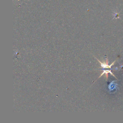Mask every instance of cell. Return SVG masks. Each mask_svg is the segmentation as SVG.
I'll return each mask as SVG.
<instances>
[{
    "instance_id": "7a4b0ae2",
    "label": "cell",
    "mask_w": 123,
    "mask_h": 123,
    "mask_svg": "<svg viewBox=\"0 0 123 123\" xmlns=\"http://www.w3.org/2000/svg\"><path fill=\"white\" fill-rule=\"evenodd\" d=\"M109 73H110L111 75H112L114 77H115V78H116V77L114 75V74L111 72V70H103V72L101 73V74L99 75V76L98 77V78H100L103 74H105V76H106V80H108V74Z\"/></svg>"
},
{
    "instance_id": "6da1fadb",
    "label": "cell",
    "mask_w": 123,
    "mask_h": 123,
    "mask_svg": "<svg viewBox=\"0 0 123 123\" xmlns=\"http://www.w3.org/2000/svg\"><path fill=\"white\" fill-rule=\"evenodd\" d=\"M96 59L98 60V61L100 63V65H101V66L102 68H104V69H111V66L114 64V63H115V61H114L111 64H110V65H109V61H108V59L107 58H106V60L105 62H101V61H100L99 60H98L97 58H96Z\"/></svg>"
}]
</instances>
